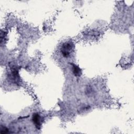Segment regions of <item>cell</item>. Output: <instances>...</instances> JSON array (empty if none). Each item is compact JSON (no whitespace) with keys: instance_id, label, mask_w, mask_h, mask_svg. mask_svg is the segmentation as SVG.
<instances>
[{"instance_id":"1","label":"cell","mask_w":134,"mask_h":134,"mask_svg":"<svg viewBox=\"0 0 134 134\" xmlns=\"http://www.w3.org/2000/svg\"><path fill=\"white\" fill-rule=\"evenodd\" d=\"M73 44L72 42H65L64 43L61 48V52L64 57H68L70 55L73 49Z\"/></svg>"},{"instance_id":"2","label":"cell","mask_w":134,"mask_h":134,"mask_svg":"<svg viewBox=\"0 0 134 134\" xmlns=\"http://www.w3.org/2000/svg\"><path fill=\"white\" fill-rule=\"evenodd\" d=\"M32 120L33 121V123L35 124L36 127L39 129L41 127V117L40 116V115L37 113H34L32 115Z\"/></svg>"},{"instance_id":"3","label":"cell","mask_w":134,"mask_h":134,"mask_svg":"<svg viewBox=\"0 0 134 134\" xmlns=\"http://www.w3.org/2000/svg\"><path fill=\"white\" fill-rule=\"evenodd\" d=\"M72 70L74 75L75 76H80L82 74L81 69L76 65L74 64H72Z\"/></svg>"},{"instance_id":"4","label":"cell","mask_w":134,"mask_h":134,"mask_svg":"<svg viewBox=\"0 0 134 134\" xmlns=\"http://www.w3.org/2000/svg\"><path fill=\"white\" fill-rule=\"evenodd\" d=\"M1 133H6L9 132V130L7 128L5 127H1Z\"/></svg>"}]
</instances>
